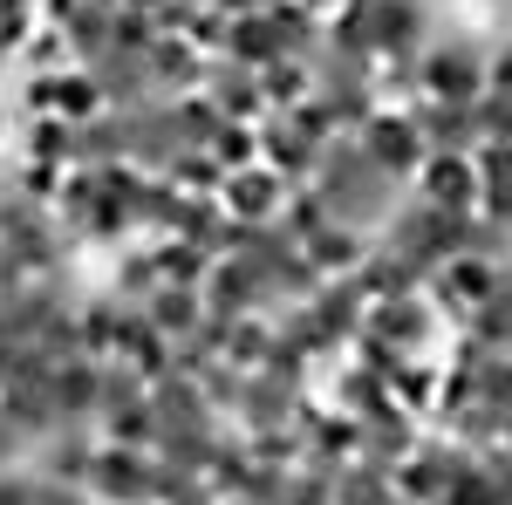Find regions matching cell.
<instances>
[{"mask_svg":"<svg viewBox=\"0 0 512 505\" xmlns=\"http://www.w3.org/2000/svg\"><path fill=\"white\" fill-rule=\"evenodd\" d=\"M164 505H219V492H212L205 478H192L185 492H171V499H164Z\"/></svg>","mask_w":512,"mask_h":505,"instance_id":"obj_41","label":"cell"},{"mask_svg":"<svg viewBox=\"0 0 512 505\" xmlns=\"http://www.w3.org/2000/svg\"><path fill=\"white\" fill-rule=\"evenodd\" d=\"M151 260H158V280H164V287H205V273H212V253H205V246L171 239V233L151 246Z\"/></svg>","mask_w":512,"mask_h":505,"instance_id":"obj_27","label":"cell"},{"mask_svg":"<svg viewBox=\"0 0 512 505\" xmlns=\"http://www.w3.org/2000/svg\"><path fill=\"white\" fill-rule=\"evenodd\" d=\"M437 328V301L431 294H410V301H369V321H362V335H376V342H390V349L417 355L431 342Z\"/></svg>","mask_w":512,"mask_h":505,"instance_id":"obj_12","label":"cell"},{"mask_svg":"<svg viewBox=\"0 0 512 505\" xmlns=\"http://www.w3.org/2000/svg\"><path fill=\"white\" fill-rule=\"evenodd\" d=\"M48 403L62 410V424H89V417H103V362L96 355H69V362H55V376H48Z\"/></svg>","mask_w":512,"mask_h":505,"instance_id":"obj_14","label":"cell"},{"mask_svg":"<svg viewBox=\"0 0 512 505\" xmlns=\"http://www.w3.org/2000/svg\"><path fill=\"white\" fill-rule=\"evenodd\" d=\"M478 403H492V410H512V349L492 355L485 369H478Z\"/></svg>","mask_w":512,"mask_h":505,"instance_id":"obj_35","label":"cell"},{"mask_svg":"<svg viewBox=\"0 0 512 505\" xmlns=\"http://www.w3.org/2000/svg\"><path fill=\"white\" fill-rule=\"evenodd\" d=\"M308 314L321 321V335L342 349V342H355V335H362V321H369V301L355 294V280H321V294L308 301Z\"/></svg>","mask_w":512,"mask_h":505,"instance_id":"obj_21","label":"cell"},{"mask_svg":"<svg viewBox=\"0 0 512 505\" xmlns=\"http://www.w3.org/2000/svg\"><path fill=\"white\" fill-rule=\"evenodd\" d=\"M458 458H465V444H417V451L390 471L396 499L403 505H444V485H451Z\"/></svg>","mask_w":512,"mask_h":505,"instance_id":"obj_10","label":"cell"},{"mask_svg":"<svg viewBox=\"0 0 512 505\" xmlns=\"http://www.w3.org/2000/svg\"><path fill=\"white\" fill-rule=\"evenodd\" d=\"M349 280H355V294H362V301H410V294H431V280L410 267L403 253H390L383 239L369 246V260H362Z\"/></svg>","mask_w":512,"mask_h":505,"instance_id":"obj_15","label":"cell"},{"mask_svg":"<svg viewBox=\"0 0 512 505\" xmlns=\"http://www.w3.org/2000/svg\"><path fill=\"white\" fill-rule=\"evenodd\" d=\"M158 485V458L151 451H130V444H96V465H89V499L103 505H151Z\"/></svg>","mask_w":512,"mask_h":505,"instance_id":"obj_5","label":"cell"},{"mask_svg":"<svg viewBox=\"0 0 512 505\" xmlns=\"http://www.w3.org/2000/svg\"><path fill=\"white\" fill-rule=\"evenodd\" d=\"M89 465H96V444H89V430L69 424L48 437V451H41V478H55V485H76L89 492Z\"/></svg>","mask_w":512,"mask_h":505,"instance_id":"obj_22","label":"cell"},{"mask_svg":"<svg viewBox=\"0 0 512 505\" xmlns=\"http://www.w3.org/2000/svg\"><path fill=\"white\" fill-rule=\"evenodd\" d=\"M444 505H512V499L499 492V478L485 471V458H478V451H465V458H458V471H451V485H444Z\"/></svg>","mask_w":512,"mask_h":505,"instance_id":"obj_28","label":"cell"},{"mask_svg":"<svg viewBox=\"0 0 512 505\" xmlns=\"http://www.w3.org/2000/svg\"><path fill=\"white\" fill-rule=\"evenodd\" d=\"M219 505H246V499H219Z\"/></svg>","mask_w":512,"mask_h":505,"instance_id":"obj_43","label":"cell"},{"mask_svg":"<svg viewBox=\"0 0 512 505\" xmlns=\"http://www.w3.org/2000/svg\"><path fill=\"white\" fill-rule=\"evenodd\" d=\"M315 192L328 198V212L355 226V233H376V226H390V178L369 164V151L355 144V137H335L328 151H321V171H315Z\"/></svg>","mask_w":512,"mask_h":505,"instance_id":"obj_1","label":"cell"},{"mask_svg":"<svg viewBox=\"0 0 512 505\" xmlns=\"http://www.w3.org/2000/svg\"><path fill=\"white\" fill-rule=\"evenodd\" d=\"M110 110L96 69H62V76H41L35 82V117H62V123H96Z\"/></svg>","mask_w":512,"mask_h":505,"instance_id":"obj_9","label":"cell"},{"mask_svg":"<svg viewBox=\"0 0 512 505\" xmlns=\"http://www.w3.org/2000/svg\"><path fill=\"white\" fill-rule=\"evenodd\" d=\"M410 117H417V130H424L431 151H465V157H472L478 144H485V130H478V103H417Z\"/></svg>","mask_w":512,"mask_h":505,"instance_id":"obj_18","label":"cell"},{"mask_svg":"<svg viewBox=\"0 0 512 505\" xmlns=\"http://www.w3.org/2000/svg\"><path fill=\"white\" fill-rule=\"evenodd\" d=\"M355 144L369 151V164H376L383 178H417L424 157H431V144H424V130H417L410 110H376V117L355 130Z\"/></svg>","mask_w":512,"mask_h":505,"instance_id":"obj_4","label":"cell"},{"mask_svg":"<svg viewBox=\"0 0 512 505\" xmlns=\"http://www.w3.org/2000/svg\"><path fill=\"white\" fill-rule=\"evenodd\" d=\"M260 164H274L287 185H315L321 144H315V137H308L294 117H260Z\"/></svg>","mask_w":512,"mask_h":505,"instance_id":"obj_13","label":"cell"},{"mask_svg":"<svg viewBox=\"0 0 512 505\" xmlns=\"http://www.w3.org/2000/svg\"><path fill=\"white\" fill-rule=\"evenodd\" d=\"M164 178H171L178 192H192V198H219V192H226V178H233V171H226V164H219L212 151H185L178 164H171V171H164Z\"/></svg>","mask_w":512,"mask_h":505,"instance_id":"obj_30","label":"cell"},{"mask_svg":"<svg viewBox=\"0 0 512 505\" xmlns=\"http://www.w3.org/2000/svg\"><path fill=\"white\" fill-rule=\"evenodd\" d=\"M369 246H376V239H369V233H355V226H342V219H335L328 233L301 239V253H308V267H315L321 280H349V273L362 267V260H369Z\"/></svg>","mask_w":512,"mask_h":505,"instance_id":"obj_19","label":"cell"},{"mask_svg":"<svg viewBox=\"0 0 512 505\" xmlns=\"http://www.w3.org/2000/svg\"><path fill=\"white\" fill-rule=\"evenodd\" d=\"M485 62H492V55H478L472 41H431V48L417 55V96H424V103H478V96L492 89Z\"/></svg>","mask_w":512,"mask_h":505,"instance_id":"obj_3","label":"cell"},{"mask_svg":"<svg viewBox=\"0 0 512 505\" xmlns=\"http://www.w3.org/2000/svg\"><path fill=\"white\" fill-rule=\"evenodd\" d=\"M485 76H492V96H512V41L485 62Z\"/></svg>","mask_w":512,"mask_h":505,"instance_id":"obj_39","label":"cell"},{"mask_svg":"<svg viewBox=\"0 0 512 505\" xmlns=\"http://www.w3.org/2000/svg\"><path fill=\"white\" fill-rule=\"evenodd\" d=\"M151 403H158V430H212V396L192 383V376H164L151 383Z\"/></svg>","mask_w":512,"mask_h":505,"instance_id":"obj_20","label":"cell"},{"mask_svg":"<svg viewBox=\"0 0 512 505\" xmlns=\"http://www.w3.org/2000/svg\"><path fill=\"white\" fill-rule=\"evenodd\" d=\"M478 130H485V144H512V96H478Z\"/></svg>","mask_w":512,"mask_h":505,"instance_id":"obj_36","label":"cell"},{"mask_svg":"<svg viewBox=\"0 0 512 505\" xmlns=\"http://www.w3.org/2000/svg\"><path fill=\"white\" fill-rule=\"evenodd\" d=\"M35 505H89V492H76V485H55V478H35Z\"/></svg>","mask_w":512,"mask_h":505,"instance_id":"obj_37","label":"cell"},{"mask_svg":"<svg viewBox=\"0 0 512 505\" xmlns=\"http://www.w3.org/2000/svg\"><path fill=\"white\" fill-rule=\"evenodd\" d=\"M205 314L212 321H246V314H280V294L260 280V273L246 267V260H212L205 273Z\"/></svg>","mask_w":512,"mask_h":505,"instance_id":"obj_6","label":"cell"},{"mask_svg":"<svg viewBox=\"0 0 512 505\" xmlns=\"http://www.w3.org/2000/svg\"><path fill=\"white\" fill-rule=\"evenodd\" d=\"M21 451H28V437H21V430L0 417V471H14V465H21Z\"/></svg>","mask_w":512,"mask_h":505,"instance_id":"obj_40","label":"cell"},{"mask_svg":"<svg viewBox=\"0 0 512 505\" xmlns=\"http://www.w3.org/2000/svg\"><path fill=\"white\" fill-rule=\"evenodd\" d=\"M478 458H485V471L499 478V492L512 499V444H492V451H478Z\"/></svg>","mask_w":512,"mask_h":505,"instance_id":"obj_38","label":"cell"},{"mask_svg":"<svg viewBox=\"0 0 512 505\" xmlns=\"http://www.w3.org/2000/svg\"><path fill=\"white\" fill-rule=\"evenodd\" d=\"M260 96H267V117H287L315 96V69L308 62H267L260 69Z\"/></svg>","mask_w":512,"mask_h":505,"instance_id":"obj_26","label":"cell"},{"mask_svg":"<svg viewBox=\"0 0 512 505\" xmlns=\"http://www.w3.org/2000/svg\"><path fill=\"white\" fill-rule=\"evenodd\" d=\"M274 342H280L274 314H246V321H233V335H226V362H233L239 376H260L267 355H274Z\"/></svg>","mask_w":512,"mask_h":505,"instance_id":"obj_25","label":"cell"},{"mask_svg":"<svg viewBox=\"0 0 512 505\" xmlns=\"http://www.w3.org/2000/svg\"><path fill=\"white\" fill-rule=\"evenodd\" d=\"M103 437L110 444H130V451H151L158 444V403H151V389L130 396V403H110L103 410Z\"/></svg>","mask_w":512,"mask_h":505,"instance_id":"obj_24","label":"cell"},{"mask_svg":"<svg viewBox=\"0 0 512 505\" xmlns=\"http://www.w3.org/2000/svg\"><path fill=\"white\" fill-rule=\"evenodd\" d=\"M198 89H205V96H212L233 123H260V117H267L260 69H239V62H226V55H219V62H205V82H198Z\"/></svg>","mask_w":512,"mask_h":505,"instance_id":"obj_16","label":"cell"},{"mask_svg":"<svg viewBox=\"0 0 512 505\" xmlns=\"http://www.w3.org/2000/svg\"><path fill=\"white\" fill-rule=\"evenodd\" d=\"M294 410H301V389H287L280 376H246V389H239V403H233V417L239 430L253 437V430H280V424H294Z\"/></svg>","mask_w":512,"mask_h":505,"instance_id":"obj_17","label":"cell"},{"mask_svg":"<svg viewBox=\"0 0 512 505\" xmlns=\"http://www.w3.org/2000/svg\"><path fill=\"white\" fill-rule=\"evenodd\" d=\"M417 198L437 212H478V164L465 151H431L417 171Z\"/></svg>","mask_w":512,"mask_h":505,"instance_id":"obj_11","label":"cell"},{"mask_svg":"<svg viewBox=\"0 0 512 505\" xmlns=\"http://www.w3.org/2000/svg\"><path fill=\"white\" fill-rule=\"evenodd\" d=\"M192 7H212V14H253V7H274V0H192Z\"/></svg>","mask_w":512,"mask_h":505,"instance_id":"obj_42","label":"cell"},{"mask_svg":"<svg viewBox=\"0 0 512 505\" xmlns=\"http://www.w3.org/2000/svg\"><path fill=\"white\" fill-rule=\"evenodd\" d=\"M287 192H294V185L280 178L274 164H246V171H233V178H226L219 205H226V219H246V226H280Z\"/></svg>","mask_w":512,"mask_h":505,"instance_id":"obj_8","label":"cell"},{"mask_svg":"<svg viewBox=\"0 0 512 505\" xmlns=\"http://www.w3.org/2000/svg\"><path fill=\"white\" fill-rule=\"evenodd\" d=\"M417 7H424V0H417Z\"/></svg>","mask_w":512,"mask_h":505,"instance_id":"obj_44","label":"cell"},{"mask_svg":"<svg viewBox=\"0 0 512 505\" xmlns=\"http://www.w3.org/2000/svg\"><path fill=\"white\" fill-rule=\"evenodd\" d=\"M280 226H287L294 239H315V233L335 226V212H328V198H321L315 185H294V192H287V212H280Z\"/></svg>","mask_w":512,"mask_h":505,"instance_id":"obj_32","label":"cell"},{"mask_svg":"<svg viewBox=\"0 0 512 505\" xmlns=\"http://www.w3.org/2000/svg\"><path fill=\"white\" fill-rule=\"evenodd\" d=\"M28 157H35V164H62V171H76V123L35 117V130H28Z\"/></svg>","mask_w":512,"mask_h":505,"instance_id":"obj_31","label":"cell"},{"mask_svg":"<svg viewBox=\"0 0 512 505\" xmlns=\"http://www.w3.org/2000/svg\"><path fill=\"white\" fill-rule=\"evenodd\" d=\"M335 505H403V499H396V485H390V471H383V465L355 458V465L335 478Z\"/></svg>","mask_w":512,"mask_h":505,"instance_id":"obj_29","label":"cell"},{"mask_svg":"<svg viewBox=\"0 0 512 505\" xmlns=\"http://www.w3.org/2000/svg\"><path fill=\"white\" fill-rule=\"evenodd\" d=\"M478 226H485L478 212H437V205H424V198H417V205H403V212L390 219L383 246H390V253H403V260L424 273V280H437V273L451 267L458 253H472V246H478Z\"/></svg>","mask_w":512,"mask_h":505,"instance_id":"obj_2","label":"cell"},{"mask_svg":"<svg viewBox=\"0 0 512 505\" xmlns=\"http://www.w3.org/2000/svg\"><path fill=\"white\" fill-rule=\"evenodd\" d=\"M499 287H506V267H499V260H485V253H458V260L431 280V301L451 314V321H465V314H478Z\"/></svg>","mask_w":512,"mask_h":505,"instance_id":"obj_7","label":"cell"},{"mask_svg":"<svg viewBox=\"0 0 512 505\" xmlns=\"http://www.w3.org/2000/svg\"><path fill=\"white\" fill-rule=\"evenodd\" d=\"M205 151L219 157L226 171H246V164H260V123H226V130L205 144Z\"/></svg>","mask_w":512,"mask_h":505,"instance_id":"obj_33","label":"cell"},{"mask_svg":"<svg viewBox=\"0 0 512 505\" xmlns=\"http://www.w3.org/2000/svg\"><path fill=\"white\" fill-rule=\"evenodd\" d=\"M144 314H151V328H158L164 342H185V335L205 328V294H198V287H158V294L144 301Z\"/></svg>","mask_w":512,"mask_h":505,"instance_id":"obj_23","label":"cell"},{"mask_svg":"<svg viewBox=\"0 0 512 505\" xmlns=\"http://www.w3.org/2000/svg\"><path fill=\"white\" fill-rule=\"evenodd\" d=\"M158 287L164 280H158V260H151V253H130V260L117 267V301H130V308H144Z\"/></svg>","mask_w":512,"mask_h":505,"instance_id":"obj_34","label":"cell"}]
</instances>
